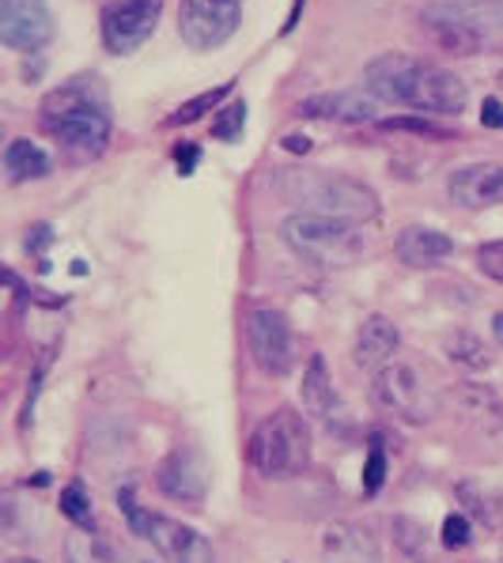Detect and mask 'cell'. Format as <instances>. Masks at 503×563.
I'll return each instance as SVG.
<instances>
[{
	"label": "cell",
	"mask_w": 503,
	"mask_h": 563,
	"mask_svg": "<svg viewBox=\"0 0 503 563\" xmlns=\"http://www.w3.org/2000/svg\"><path fill=\"white\" fill-rule=\"evenodd\" d=\"M155 484H160L163 496L197 507L205 499V492H208V476H205L201 454H194V450H175V454L160 465Z\"/></svg>",
	"instance_id": "obj_14"
},
{
	"label": "cell",
	"mask_w": 503,
	"mask_h": 563,
	"mask_svg": "<svg viewBox=\"0 0 503 563\" xmlns=\"http://www.w3.org/2000/svg\"><path fill=\"white\" fill-rule=\"evenodd\" d=\"M444 544L447 549H466L470 544V518L466 515H447L444 518Z\"/></svg>",
	"instance_id": "obj_30"
},
{
	"label": "cell",
	"mask_w": 503,
	"mask_h": 563,
	"mask_svg": "<svg viewBox=\"0 0 503 563\" xmlns=\"http://www.w3.org/2000/svg\"><path fill=\"white\" fill-rule=\"evenodd\" d=\"M447 194L450 201L466 212H481V208H492L503 201V163L484 159V163H470V167H458L455 175L447 178Z\"/></svg>",
	"instance_id": "obj_13"
},
{
	"label": "cell",
	"mask_w": 503,
	"mask_h": 563,
	"mask_svg": "<svg viewBox=\"0 0 503 563\" xmlns=\"http://www.w3.org/2000/svg\"><path fill=\"white\" fill-rule=\"evenodd\" d=\"M477 268H481L489 280H496V284H503V239H496V242H484V246H477Z\"/></svg>",
	"instance_id": "obj_28"
},
{
	"label": "cell",
	"mask_w": 503,
	"mask_h": 563,
	"mask_svg": "<svg viewBox=\"0 0 503 563\" xmlns=\"http://www.w3.org/2000/svg\"><path fill=\"white\" fill-rule=\"evenodd\" d=\"M54 38V15L46 0H0V42L20 54H34Z\"/></svg>",
	"instance_id": "obj_12"
},
{
	"label": "cell",
	"mask_w": 503,
	"mask_h": 563,
	"mask_svg": "<svg viewBox=\"0 0 503 563\" xmlns=\"http://www.w3.org/2000/svg\"><path fill=\"white\" fill-rule=\"evenodd\" d=\"M247 349L258 371L273 378H284L296 367V333H292L288 318L273 307H254L247 314Z\"/></svg>",
	"instance_id": "obj_9"
},
{
	"label": "cell",
	"mask_w": 503,
	"mask_h": 563,
	"mask_svg": "<svg viewBox=\"0 0 503 563\" xmlns=\"http://www.w3.org/2000/svg\"><path fill=\"white\" fill-rule=\"evenodd\" d=\"M299 397H303V409L318 420H329L337 412V394H333V383H329V371H326V360L315 356L303 371V383H299Z\"/></svg>",
	"instance_id": "obj_21"
},
{
	"label": "cell",
	"mask_w": 503,
	"mask_h": 563,
	"mask_svg": "<svg viewBox=\"0 0 503 563\" xmlns=\"http://www.w3.org/2000/svg\"><path fill=\"white\" fill-rule=\"evenodd\" d=\"M450 254H455V242L436 228H405L402 235H397V257L413 268L444 265Z\"/></svg>",
	"instance_id": "obj_19"
},
{
	"label": "cell",
	"mask_w": 503,
	"mask_h": 563,
	"mask_svg": "<svg viewBox=\"0 0 503 563\" xmlns=\"http://www.w3.org/2000/svg\"><path fill=\"white\" fill-rule=\"evenodd\" d=\"M8 563H39V560H31V556H12Z\"/></svg>",
	"instance_id": "obj_35"
},
{
	"label": "cell",
	"mask_w": 503,
	"mask_h": 563,
	"mask_svg": "<svg viewBox=\"0 0 503 563\" xmlns=\"http://www.w3.org/2000/svg\"><path fill=\"white\" fill-rule=\"evenodd\" d=\"M65 560L68 563H118L110 544L95 530H73L65 537Z\"/></svg>",
	"instance_id": "obj_22"
},
{
	"label": "cell",
	"mask_w": 503,
	"mask_h": 563,
	"mask_svg": "<svg viewBox=\"0 0 503 563\" xmlns=\"http://www.w3.org/2000/svg\"><path fill=\"white\" fill-rule=\"evenodd\" d=\"M383 129H409V133H416V136H439V141L447 136L439 125H431V121H420V118H394V121H383Z\"/></svg>",
	"instance_id": "obj_31"
},
{
	"label": "cell",
	"mask_w": 503,
	"mask_h": 563,
	"mask_svg": "<svg viewBox=\"0 0 503 563\" xmlns=\"http://www.w3.org/2000/svg\"><path fill=\"white\" fill-rule=\"evenodd\" d=\"M288 189L307 205V212L337 216V220L368 223L379 216V197L371 186L345 175H329V170H296L288 178Z\"/></svg>",
	"instance_id": "obj_6"
},
{
	"label": "cell",
	"mask_w": 503,
	"mask_h": 563,
	"mask_svg": "<svg viewBox=\"0 0 503 563\" xmlns=\"http://www.w3.org/2000/svg\"><path fill=\"white\" fill-rule=\"evenodd\" d=\"M326 563H379V544L368 526L360 522H329L322 530Z\"/></svg>",
	"instance_id": "obj_18"
},
{
	"label": "cell",
	"mask_w": 503,
	"mask_h": 563,
	"mask_svg": "<svg viewBox=\"0 0 503 563\" xmlns=\"http://www.w3.org/2000/svg\"><path fill=\"white\" fill-rule=\"evenodd\" d=\"M371 401L405 423H428L436 416V397L409 363H390L379 371L371 383Z\"/></svg>",
	"instance_id": "obj_8"
},
{
	"label": "cell",
	"mask_w": 503,
	"mask_h": 563,
	"mask_svg": "<svg viewBox=\"0 0 503 563\" xmlns=\"http://www.w3.org/2000/svg\"><path fill=\"white\" fill-rule=\"evenodd\" d=\"M61 515L68 518V522L76 526V530H95V515H91V499L88 492H84V484H68L65 492H61Z\"/></svg>",
	"instance_id": "obj_25"
},
{
	"label": "cell",
	"mask_w": 503,
	"mask_h": 563,
	"mask_svg": "<svg viewBox=\"0 0 503 563\" xmlns=\"http://www.w3.org/2000/svg\"><path fill=\"white\" fill-rule=\"evenodd\" d=\"M242 0H182L178 12V34L189 49L205 54L216 49L239 31Z\"/></svg>",
	"instance_id": "obj_10"
},
{
	"label": "cell",
	"mask_w": 503,
	"mask_h": 563,
	"mask_svg": "<svg viewBox=\"0 0 503 563\" xmlns=\"http://www.w3.org/2000/svg\"><path fill=\"white\" fill-rule=\"evenodd\" d=\"M492 333H496V341L503 344V310H500L496 318H492Z\"/></svg>",
	"instance_id": "obj_34"
},
{
	"label": "cell",
	"mask_w": 503,
	"mask_h": 563,
	"mask_svg": "<svg viewBox=\"0 0 503 563\" xmlns=\"http://www.w3.org/2000/svg\"><path fill=\"white\" fill-rule=\"evenodd\" d=\"M363 84L375 99L413 107L420 114H462L470 88L455 73L409 54H383L363 68Z\"/></svg>",
	"instance_id": "obj_1"
},
{
	"label": "cell",
	"mask_w": 503,
	"mask_h": 563,
	"mask_svg": "<svg viewBox=\"0 0 503 563\" xmlns=\"http://www.w3.org/2000/svg\"><path fill=\"white\" fill-rule=\"evenodd\" d=\"M141 563H152V560H141Z\"/></svg>",
	"instance_id": "obj_36"
},
{
	"label": "cell",
	"mask_w": 503,
	"mask_h": 563,
	"mask_svg": "<svg viewBox=\"0 0 503 563\" xmlns=\"http://www.w3.org/2000/svg\"><path fill=\"white\" fill-rule=\"evenodd\" d=\"M394 541L413 563H431V544H428V537H424L420 522H413V518H405V515L394 518Z\"/></svg>",
	"instance_id": "obj_23"
},
{
	"label": "cell",
	"mask_w": 503,
	"mask_h": 563,
	"mask_svg": "<svg viewBox=\"0 0 503 563\" xmlns=\"http://www.w3.org/2000/svg\"><path fill=\"white\" fill-rule=\"evenodd\" d=\"M247 457L254 473L265 481H292V476L307 473L310 465V428L299 412L276 409L254 428L247 446Z\"/></svg>",
	"instance_id": "obj_5"
},
{
	"label": "cell",
	"mask_w": 503,
	"mask_h": 563,
	"mask_svg": "<svg viewBox=\"0 0 503 563\" xmlns=\"http://www.w3.org/2000/svg\"><path fill=\"white\" fill-rule=\"evenodd\" d=\"M284 242L296 250L303 262L345 268L368 254V228L356 220H337V216L296 212L284 220Z\"/></svg>",
	"instance_id": "obj_4"
},
{
	"label": "cell",
	"mask_w": 503,
	"mask_h": 563,
	"mask_svg": "<svg viewBox=\"0 0 503 563\" xmlns=\"http://www.w3.org/2000/svg\"><path fill=\"white\" fill-rule=\"evenodd\" d=\"M242 125H247V102H228V107H223L212 121V136L223 144H231L242 136Z\"/></svg>",
	"instance_id": "obj_27"
},
{
	"label": "cell",
	"mask_w": 503,
	"mask_h": 563,
	"mask_svg": "<svg viewBox=\"0 0 503 563\" xmlns=\"http://www.w3.org/2000/svg\"><path fill=\"white\" fill-rule=\"evenodd\" d=\"M375 99L360 91H333V95H310L296 107L299 118H318V121H341V125H363L375 121Z\"/></svg>",
	"instance_id": "obj_17"
},
{
	"label": "cell",
	"mask_w": 503,
	"mask_h": 563,
	"mask_svg": "<svg viewBox=\"0 0 503 563\" xmlns=\"http://www.w3.org/2000/svg\"><path fill=\"white\" fill-rule=\"evenodd\" d=\"M4 170H8V181L12 186H23V181H34V178H46L54 170L50 155L31 141V136H15L8 141L4 148Z\"/></svg>",
	"instance_id": "obj_20"
},
{
	"label": "cell",
	"mask_w": 503,
	"mask_h": 563,
	"mask_svg": "<svg viewBox=\"0 0 503 563\" xmlns=\"http://www.w3.org/2000/svg\"><path fill=\"white\" fill-rule=\"evenodd\" d=\"M447 356L455 363H462V367H470V371H484L492 363L489 352H484V344H481V336H473V333H455V336H450Z\"/></svg>",
	"instance_id": "obj_26"
},
{
	"label": "cell",
	"mask_w": 503,
	"mask_h": 563,
	"mask_svg": "<svg viewBox=\"0 0 503 563\" xmlns=\"http://www.w3.org/2000/svg\"><path fill=\"white\" fill-rule=\"evenodd\" d=\"M175 159H178L182 175H194V167H197V159H201V152H197L194 144H182V148H175Z\"/></svg>",
	"instance_id": "obj_33"
},
{
	"label": "cell",
	"mask_w": 503,
	"mask_h": 563,
	"mask_svg": "<svg viewBox=\"0 0 503 563\" xmlns=\"http://www.w3.org/2000/svg\"><path fill=\"white\" fill-rule=\"evenodd\" d=\"M42 129L76 159H99L114 125H110L107 95L95 84V76H76L73 84L50 95L42 102Z\"/></svg>",
	"instance_id": "obj_2"
},
{
	"label": "cell",
	"mask_w": 503,
	"mask_h": 563,
	"mask_svg": "<svg viewBox=\"0 0 503 563\" xmlns=\"http://www.w3.org/2000/svg\"><path fill=\"white\" fill-rule=\"evenodd\" d=\"M420 31L455 57L484 54L503 34V0H436L420 8Z\"/></svg>",
	"instance_id": "obj_3"
},
{
	"label": "cell",
	"mask_w": 503,
	"mask_h": 563,
	"mask_svg": "<svg viewBox=\"0 0 503 563\" xmlns=\"http://www.w3.org/2000/svg\"><path fill=\"white\" fill-rule=\"evenodd\" d=\"M481 125L503 129V102H500V99H484V107H481Z\"/></svg>",
	"instance_id": "obj_32"
},
{
	"label": "cell",
	"mask_w": 503,
	"mask_h": 563,
	"mask_svg": "<svg viewBox=\"0 0 503 563\" xmlns=\"http://www.w3.org/2000/svg\"><path fill=\"white\" fill-rule=\"evenodd\" d=\"M231 88H236V84H220V88H212V91H201L197 95V99H189V102H182V107L175 110V114L167 118V125H194L197 118H205L208 110H216L220 107L223 99H228L231 95Z\"/></svg>",
	"instance_id": "obj_24"
},
{
	"label": "cell",
	"mask_w": 503,
	"mask_h": 563,
	"mask_svg": "<svg viewBox=\"0 0 503 563\" xmlns=\"http://www.w3.org/2000/svg\"><path fill=\"white\" fill-rule=\"evenodd\" d=\"M383 481H386V454H383V446H371L368 470H363V492L375 496V492L383 488Z\"/></svg>",
	"instance_id": "obj_29"
},
{
	"label": "cell",
	"mask_w": 503,
	"mask_h": 563,
	"mask_svg": "<svg viewBox=\"0 0 503 563\" xmlns=\"http://www.w3.org/2000/svg\"><path fill=\"white\" fill-rule=\"evenodd\" d=\"M121 510H125L129 526L133 533L149 537L167 563H216V549L205 533H197L194 526L178 522V518H167V515H152V510H141L133 504L129 492H121Z\"/></svg>",
	"instance_id": "obj_7"
},
{
	"label": "cell",
	"mask_w": 503,
	"mask_h": 563,
	"mask_svg": "<svg viewBox=\"0 0 503 563\" xmlns=\"http://www.w3.org/2000/svg\"><path fill=\"white\" fill-rule=\"evenodd\" d=\"M447 401L455 405V412L462 416L473 431H484V435H496V431H503V405H500V397L492 386L458 383L447 394Z\"/></svg>",
	"instance_id": "obj_16"
},
{
	"label": "cell",
	"mask_w": 503,
	"mask_h": 563,
	"mask_svg": "<svg viewBox=\"0 0 503 563\" xmlns=\"http://www.w3.org/2000/svg\"><path fill=\"white\" fill-rule=\"evenodd\" d=\"M163 0H114L102 12V46L110 54H136L160 23Z\"/></svg>",
	"instance_id": "obj_11"
},
{
	"label": "cell",
	"mask_w": 503,
	"mask_h": 563,
	"mask_svg": "<svg viewBox=\"0 0 503 563\" xmlns=\"http://www.w3.org/2000/svg\"><path fill=\"white\" fill-rule=\"evenodd\" d=\"M397 344H402V333H397V325L390 322L386 314H371L368 322L360 325V333H356V344H352V363L360 371H383L394 363V352Z\"/></svg>",
	"instance_id": "obj_15"
}]
</instances>
